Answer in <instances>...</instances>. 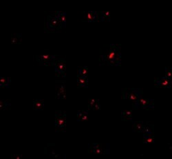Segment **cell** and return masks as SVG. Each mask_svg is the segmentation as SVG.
Segmentation results:
<instances>
[{"mask_svg": "<svg viewBox=\"0 0 172 159\" xmlns=\"http://www.w3.org/2000/svg\"><path fill=\"white\" fill-rule=\"evenodd\" d=\"M109 49L100 54L99 65L120 66L121 65V45L110 44Z\"/></svg>", "mask_w": 172, "mask_h": 159, "instance_id": "1", "label": "cell"}, {"mask_svg": "<svg viewBox=\"0 0 172 159\" xmlns=\"http://www.w3.org/2000/svg\"><path fill=\"white\" fill-rule=\"evenodd\" d=\"M143 91L140 88H123L122 89V98L124 100L130 101L132 103L136 102L143 96Z\"/></svg>", "mask_w": 172, "mask_h": 159, "instance_id": "2", "label": "cell"}, {"mask_svg": "<svg viewBox=\"0 0 172 159\" xmlns=\"http://www.w3.org/2000/svg\"><path fill=\"white\" fill-rule=\"evenodd\" d=\"M58 14H59V11H57L47 17L45 28V30H50V32H54L62 28L59 17H58Z\"/></svg>", "mask_w": 172, "mask_h": 159, "instance_id": "3", "label": "cell"}, {"mask_svg": "<svg viewBox=\"0 0 172 159\" xmlns=\"http://www.w3.org/2000/svg\"><path fill=\"white\" fill-rule=\"evenodd\" d=\"M57 57H59V56L52 54L48 51H45L44 53L39 54V55H37L36 60L41 66H53L55 61L59 59Z\"/></svg>", "mask_w": 172, "mask_h": 159, "instance_id": "4", "label": "cell"}, {"mask_svg": "<svg viewBox=\"0 0 172 159\" xmlns=\"http://www.w3.org/2000/svg\"><path fill=\"white\" fill-rule=\"evenodd\" d=\"M55 131L65 132L66 131V112L57 110L55 112Z\"/></svg>", "mask_w": 172, "mask_h": 159, "instance_id": "5", "label": "cell"}, {"mask_svg": "<svg viewBox=\"0 0 172 159\" xmlns=\"http://www.w3.org/2000/svg\"><path fill=\"white\" fill-rule=\"evenodd\" d=\"M132 108L135 110L142 109L148 110L154 109V100L152 99H146L141 97L136 102L132 103Z\"/></svg>", "mask_w": 172, "mask_h": 159, "instance_id": "6", "label": "cell"}, {"mask_svg": "<svg viewBox=\"0 0 172 159\" xmlns=\"http://www.w3.org/2000/svg\"><path fill=\"white\" fill-rule=\"evenodd\" d=\"M110 152V145L104 147L101 143H92L88 145V153L90 154H109Z\"/></svg>", "mask_w": 172, "mask_h": 159, "instance_id": "7", "label": "cell"}, {"mask_svg": "<svg viewBox=\"0 0 172 159\" xmlns=\"http://www.w3.org/2000/svg\"><path fill=\"white\" fill-rule=\"evenodd\" d=\"M55 76L56 77H66V63L63 58H59L54 63Z\"/></svg>", "mask_w": 172, "mask_h": 159, "instance_id": "8", "label": "cell"}, {"mask_svg": "<svg viewBox=\"0 0 172 159\" xmlns=\"http://www.w3.org/2000/svg\"><path fill=\"white\" fill-rule=\"evenodd\" d=\"M56 99H66V88L65 81H56Z\"/></svg>", "mask_w": 172, "mask_h": 159, "instance_id": "9", "label": "cell"}, {"mask_svg": "<svg viewBox=\"0 0 172 159\" xmlns=\"http://www.w3.org/2000/svg\"><path fill=\"white\" fill-rule=\"evenodd\" d=\"M84 17H83L82 21H86V22H96L99 21L100 19V16L99 12L97 11H87L84 12Z\"/></svg>", "mask_w": 172, "mask_h": 159, "instance_id": "10", "label": "cell"}, {"mask_svg": "<svg viewBox=\"0 0 172 159\" xmlns=\"http://www.w3.org/2000/svg\"><path fill=\"white\" fill-rule=\"evenodd\" d=\"M154 86L161 88H170L171 87V79L162 76L161 78L154 79Z\"/></svg>", "mask_w": 172, "mask_h": 159, "instance_id": "11", "label": "cell"}, {"mask_svg": "<svg viewBox=\"0 0 172 159\" xmlns=\"http://www.w3.org/2000/svg\"><path fill=\"white\" fill-rule=\"evenodd\" d=\"M154 132V125L149 121H147L144 124V129L143 133L145 135H152Z\"/></svg>", "mask_w": 172, "mask_h": 159, "instance_id": "12", "label": "cell"}, {"mask_svg": "<svg viewBox=\"0 0 172 159\" xmlns=\"http://www.w3.org/2000/svg\"><path fill=\"white\" fill-rule=\"evenodd\" d=\"M76 84H77V88H88L89 81L88 77H83V76H77L76 79Z\"/></svg>", "mask_w": 172, "mask_h": 159, "instance_id": "13", "label": "cell"}, {"mask_svg": "<svg viewBox=\"0 0 172 159\" xmlns=\"http://www.w3.org/2000/svg\"><path fill=\"white\" fill-rule=\"evenodd\" d=\"M132 117V111L130 110H125L121 111V120L123 121H131Z\"/></svg>", "mask_w": 172, "mask_h": 159, "instance_id": "14", "label": "cell"}, {"mask_svg": "<svg viewBox=\"0 0 172 159\" xmlns=\"http://www.w3.org/2000/svg\"><path fill=\"white\" fill-rule=\"evenodd\" d=\"M144 123L143 121H133L132 131L134 132H143Z\"/></svg>", "mask_w": 172, "mask_h": 159, "instance_id": "15", "label": "cell"}, {"mask_svg": "<svg viewBox=\"0 0 172 159\" xmlns=\"http://www.w3.org/2000/svg\"><path fill=\"white\" fill-rule=\"evenodd\" d=\"M88 114H89L88 110V111L79 110L77 112V114H76V117H77V121L84 122L88 121Z\"/></svg>", "mask_w": 172, "mask_h": 159, "instance_id": "16", "label": "cell"}, {"mask_svg": "<svg viewBox=\"0 0 172 159\" xmlns=\"http://www.w3.org/2000/svg\"><path fill=\"white\" fill-rule=\"evenodd\" d=\"M22 42V36L20 33H13L11 35L12 44H21Z\"/></svg>", "mask_w": 172, "mask_h": 159, "instance_id": "17", "label": "cell"}, {"mask_svg": "<svg viewBox=\"0 0 172 159\" xmlns=\"http://www.w3.org/2000/svg\"><path fill=\"white\" fill-rule=\"evenodd\" d=\"M33 109L35 110H42L44 108V101L41 99H36L33 101Z\"/></svg>", "mask_w": 172, "mask_h": 159, "instance_id": "18", "label": "cell"}, {"mask_svg": "<svg viewBox=\"0 0 172 159\" xmlns=\"http://www.w3.org/2000/svg\"><path fill=\"white\" fill-rule=\"evenodd\" d=\"M89 68L88 66H79L78 67V75L77 76H83V77H88Z\"/></svg>", "mask_w": 172, "mask_h": 159, "instance_id": "19", "label": "cell"}, {"mask_svg": "<svg viewBox=\"0 0 172 159\" xmlns=\"http://www.w3.org/2000/svg\"><path fill=\"white\" fill-rule=\"evenodd\" d=\"M100 16V20L101 21H110V13L109 11H101L99 13Z\"/></svg>", "mask_w": 172, "mask_h": 159, "instance_id": "20", "label": "cell"}, {"mask_svg": "<svg viewBox=\"0 0 172 159\" xmlns=\"http://www.w3.org/2000/svg\"><path fill=\"white\" fill-rule=\"evenodd\" d=\"M66 12H61L59 11V14H58V17L60 21L61 25L62 26V28H65L66 27Z\"/></svg>", "mask_w": 172, "mask_h": 159, "instance_id": "21", "label": "cell"}, {"mask_svg": "<svg viewBox=\"0 0 172 159\" xmlns=\"http://www.w3.org/2000/svg\"><path fill=\"white\" fill-rule=\"evenodd\" d=\"M11 83V79L10 77H1L0 78V87H4L6 88H10Z\"/></svg>", "mask_w": 172, "mask_h": 159, "instance_id": "22", "label": "cell"}, {"mask_svg": "<svg viewBox=\"0 0 172 159\" xmlns=\"http://www.w3.org/2000/svg\"><path fill=\"white\" fill-rule=\"evenodd\" d=\"M143 143H145V144H153V143H155V138L154 135L152 134V135H145V134H143Z\"/></svg>", "mask_w": 172, "mask_h": 159, "instance_id": "23", "label": "cell"}, {"mask_svg": "<svg viewBox=\"0 0 172 159\" xmlns=\"http://www.w3.org/2000/svg\"><path fill=\"white\" fill-rule=\"evenodd\" d=\"M11 106V102L10 100H1L0 101V110H4Z\"/></svg>", "mask_w": 172, "mask_h": 159, "instance_id": "24", "label": "cell"}, {"mask_svg": "<svg viewBox=\"0 0 172 159\" xmlns=\"http://www.w3.org/2000/svg\"><path fill=\"white\" fill-rule=\"evenodd\" d=\"M97 101V99H94V98H90L88 101V110H92L93 106Z\"/></svg>", "mask_w": 172, "mask_h": 159, "instance_id": "25", "label": "cell"}, {"mask_svg": "<svg viewBox=\"0 0 172 159\" xmlns=\"http://www.w3.org/2000/svg\"><path fill=\"white\" fill-rule=\"evenodd\" d=\"M165 76L166 77L171 79L172 77V70L171 68H165Z\"/></svg>", "mask_w": 172, "mask_h": 159, "instance_id": "26", "label": "cell"}, {"mask_svg": "<svg viewBox=\"0 0 172 159\" xmlns=\"http://www.w3.org/2000/svg\"><path fill=\"white\" fill-rule=\"evenodd\" d=\"M101 105L100 104L99 100L97 99V101H96V103H95V104L93 106L92 110H101Z\"/></svg>", "mask_w": 172, "mask_h": 159, "instance_id": "27", "label": "cell"}, {"mask_svg": "<svg viewBox=\"0 0 172 159\" xmlns=\"http://www.w3.org/2000/svg\"><path fill=\"white\" fill-rule=\"evenodd\" d=\"M51 151H52V152H50V154L51 157H53V158H60V156L55 154V152H54V150H51Z\"/></svg>", "mask_w": 172, "mask_h": 159, "instance_id": "28", "label": "cell"}, {"mask_svg": "<svg viewBox=\"0 0 172 159\" xmlns=\"http://www.w3.org/2000/svg\"><path fill=\"white\" fill-rule=\"evenodd\" d=\"M21 157H22V155H21V154H13V155H11V158H12L19 159Z\"/></svg>", "mask_w": 172, "mask_h": 159, "instance_id": "29", "label": "cell"}]
</instances>
